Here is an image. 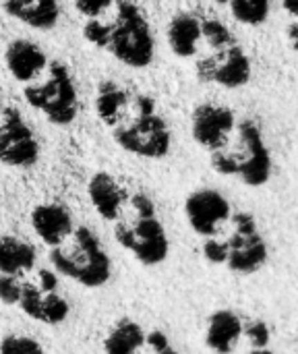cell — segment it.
Here are the masks:
<instances>
[{"mask_svg": "<svg viewBox=\"0 0 298 354\" xmlns=\"http://www.w3.org/2000/svg\"><path fill=\"white\" fill-rule=\"evenodd\" d=\"M166 39L172 54L205 85L241 89L253 77L249 54L218 17L183 10L170 19Z\"/></svg>", "mask_w": 298, "mask_h": 354, "instance_id": "6da1fadb", "label": "cell"}, {"mask_svg": "<svg viewBox=\"0 0 298 354\" xmlns=\"http://www.w3.org/2000/svg\"><path fill=\"white\" fill-rule=\"evenodd\" d=\"M191 135L209 153L212 168L222 176H239L261 187L272 176V153L261 129L222 104H199L191 114Z\"/></svg>", "mask_w": 298, "mask_h": 354, "instance_id": "7a4b0ae2", "label": "cell"}, {"mask_svg": "<svg viewBox=\"0 0 298 354\" xmlns=\"http://www.w3.org/2000/svg\"><path fill=\"white\" fill-rule=\"evenodd\" d=\"M93 106L100 122L120 149L147 160L168 156L172 133L151 95L104 79L95 87Z\"/></svg>", "mask_w": 298, "mask_h": 354, "instance_id": "3957f363", "label": "cell"}, {"mask_svg": "<svg viewBox=\"0 0 298 354\" xmlns=\"http://www.w3.org/2000/svg\"><path fill=\"white\" fill-rule=\"evenodd\" d=\"M4 66L25 102L56 127L71 124L79 114V93L64 62L29 39H12L4 50Z\"/></svg>", "mask_w": 298, "mask_h": 354, "instance_id": "277c9868", "label": "cell"}, {"mask_svg": "<svg viewBox=\"0 0 298 354\" xmlns=\"http://www.w3.org/2000/svg\"><path fill=\"white\" fill-rule=\"evenodd\" d=\"M81 35L95 50L129 68H147L156 39L143 8L135 0H73Z\"/></svg>", "mask_w": 298, "mask_h": 354, "instance_id": "5b68a950", "label": "cell"}, {"mask_svg": "<svg viewBox=\"0 0 298 354\" xmlns=\"http://www.w3.org/2000/svg\"><path fill=\"white\" fill-rule=\"evenodd\" d=\"M50 261L54 270L85 288H100L110 280L112 263L102 249L97 236L81 226L73 232V243L68 247L50 249Z\"/></svg>", "mask_w": 298, "mask_h": 354, "instance_id": "8992f818", "label": "cell"}, {"mask_svg": "<svg viewBox=\"0 0 298 354\" xmlns=\"http://www.w3.org/2000/svg\"><path fill=\"white\" fill-rule=\"evenodd\" d=\"M131 205L135 212L133 222H116L114 236L120 247L133 253L137 261L143 266H158L168 257L170 243L164 226L156 218L153 201L145 193H137L131 197Z\"/></svg>", "mask_w": 298, "mask_h": 354, "instance_id": "52a82bcc", "label": "cell"}, {"mask_svg": "<svg viewBox=\"0 0 298 354\" xmlns=\"http://www.w3.org/2000/svg\"><path fill=\"white\" fill-rule=\"evenodd\" d=\"M39 160V143L21 112L0 93V164L31 168Z\"/></svg>", "mask_w": 298, "mask_h": 354, "instance_id": "ba28073f", "label": "cell"}, {"mask_svg": "<svg viewBox=\"0 0 298 354\" xmlns=\"http://www.w3.org/2000/svg\"><path fill=\"white\" fill-rule=\"evenodd\" d=\"M236 232L226 243L228 245V268L239 274H253L268 261V247L261 239L255 218L251 214L234 216Z\"/></svg>", "mask_w": 298, "mask_h": 354, "instance_id": "9c48e42d", "label": "cell"}, {"mask_svg": "<svg viewBox=\"0 0 298 354\" xmlns=\"http://www.w3.org/2000/svg\"><path fill=\"white\" fill-rule=\"evenodd\" d=\"M185 214L191 228L201 236H214L230 218V203L224 195L212 189H199L187 197Z\"/></svg>", "mask_w": 298, "mask_h": 354, "instance_id": "30bf717a", "label": "cell"}, {"mask_svg": "<svg viewBox=\"0 0 298 354\" xmlns=\"http://www.w3.org/2000/svg\"><path fill=\"white\" fill-rule=\"evenodd\" d=\"M31 226L35 234L50 247H60L73 232V216L64 205L41 203L31 212Z\"/></svg>", "mask_w": 298, "mask_h": 354, "instance_id": "8fae6325", "label": "cell"}, {"mask_svg": "<svg viewBox=\"0 0 298 354\" xmlns=\"http://www.w3.org/2000/svg\"><path fill=\"white\" fill-rule=\"evenodd\" d=\"M87 195H89V201L100 218H104L108 222H116L118 216L122 214V207L127 201V191L108 172H95L91 176V180L87 185Z\"/></svg>", "mask_w": 298, "mask_h": 354, "instance_id": "7c38bea8", "label": "cell"}, {"mask_svg": "<svg viewBox=\"0 0 298 354\" xmlns=\"http://www.w3.org/2000/svg\"><path fill=\"white\" fill-rule=\"evenodd\" d=\"M0 6L10 19L39 31L56 27L60 17L58 0H0Z\"/></svg>", "mask_w": 298, "mask_h": 354, "instance_id": "4fadbf2b", "label": "cell"}, {"mask_svg": "<svg viewBox=\"0 0 298 354\" xmlns=\"http://www.w3.org/2000/svg\"><path fill=\"white\" fill-rule=\"evenodd\" d=\"M243 336V322L232 311H218L209 319L205 342L218 354H230Z\"/></svg>", "mask_w": 298, "mask_h": 354, "instance_id": "5bb4252c", "label": "cell"}, {"mask_svg": "<svg viewBox=\"0 0 298 354\" xmlns=\"http://www.w3.org/2000/svg\"><path fill=\"white\" fill-rule=\"evenodd\" d=\"M35 266V251L17 236H0V274L21 276Z\"/></svg>", "mask_w": 298, "mask_h": 354, "instance_id": "9a60e30c", "label": "cell"}, {"mask_svg": "<svg viewBox=\"0 0 298 354\" xmlns=\"http://www.w3.org/2000/svg\"><path fill=\"white\" fill-rule=\"evenodd\" d=\"M143 344L145 334L141 326L131 319H120L104 340V351L106 354H137L139 348H143Z\"/></svg>", "mask_w": 298, "mask_h": 354, "instance_id": "2e32d148", "label": "cell"}, {"mask_svg": "<svg viewBox=\"0 0 298 354\" xmlns=\"http://www.w3.org/2000/svg\"><path fill=\"white\" fill-rule=\"evenodd\" d=\"M228 10V15L249 27H259L270 17V0H212Z\"/></svg>", "mask_w": 298, "mask_h": 354, "instance_id": "e0dca14e", "label": "cell"}, {"mask_svg": "<svg viewBox=\"0 0 298 354\" xmlns=\"http://www.w3.org/2000/svg\"><path fill=\"white\" fill-rule=\"evenodd\" d=\"M71 313V307L68 303L58 297L56 292H50L44 297V305H41V324H48V326H58L62 324Z\"/></svg>", "mask_w": 298, "mask_h": 354, "instance_id": "ac0fdd59", "label": "cell"}, {"mask_svg": "<svg viewBox=\"0 0 298 354\" xmlns=\"http://www.w3.org/2000/svg\"><path fill=\"white\" fill-rule=\"evenodd\" d=\"M41 305H44L41 290L33 284H23L21 299H19V307L23 309V313L35 322H41Z\"/></svg>", "mask_w": 298, "mask_h": 354, "instance_id": "d6986e66", "label": "cell"}, {"mask_svg": "<svg viewBox=\"0 0 298 354\" xmlns=\"http://www.w3.org/2000/svg\"><path fill=\"white\" fill-rule=\"evenodd\" d=\"M0 354H44V348L27 336H6L0 342Z\"/></svg>", "mask_w": 298, "mask_h": 354, "instance_id": "ffe728a7", "label": "cell"}, {"mask_svg": "<svg viewBox=\"0 0 298 354\" xmlns=\"http://www.w3.org/2000/svg\"><path fill=\"white\" fill-rule=\"evenodd\" d=\"M286 19V41L290 50L298 54V0H280Z\"/></svg>", "mask_w": 298, "mask_h": 354, "instance_id": "44dd1931", "label": "cell"}, {"mask_svg": "<svg viewBox=\"0 0 298 354\" xmlns=\"http://www.w3.org/2000/svg\"><path fill=\"white\" fill-rule=\"evenodd\" d=\"M21 282L17 280V276H6L0 274V303H4L6 307L19 305L21 299Z\"/></svg>", "mask_w": 298, "mask_h": 354, "instance_id": "7402d4cb", "label": "cell"}, {"mask_svg": "<svg viewBox=\"0 0 298 354\" xmlns=\"http://www.w3.org/2000/svg\"><path fill=\"white\" fill-rule=\"evenodd\" d=\"M243 332L247 334V338H249V342L253 344V348H268V342H270V328H268L263 322L253 319V322H249V324L243 328Z\"/></svg>", "mask_w": 298, "mask_h": 354, "instance_id": "603a6c76", "label": "cell"}, {"mask_svg": "<svg viewBox=\"0 0 298 354\" xmlns=\"http://www.w3.org/2000/svg\"><path fill=\"white\" fill-rule=\"evenodd\" d=\"M203 255L212 263H226V259H228V245L220 243L216 239H209L203 245Z\"/></svg>", "mask_w": 298, "mask_h": 354, "instance_id": "cb8c5ba5", "label": "cell"}, {"mask_svg": "<svg viewBox=\"0 0 298 354\" xmlns=\"http://www.w3.org/2000/svg\"><path fill=\"white\" fill-rule=\"evenodd\" d=\"M56 288H58V278L54 276V272L41 270V272H39V290L46 292V295H50V292H54Z\"/></svg>", "mask_w": 298, "mask_h": 354, "instance_id": "d4e9b609", "label": "cell"}, {"mask_svg": "<svg viewBox=\"0 0 298 354\" xmlns=\"http://www.w3.org/2000/svg\"><path fill=\"white\" fill-rule=\"evenodd\" d=\"M145 342H147L156 353H160V351H164V348L170 346V344H168V338H166L162 332H151L149 336H145Z\"/></svg>", "mask_w": 298, "mask_h": 354, "instance_id": "484cf974", "label": "cell"}, {"mask_svg": "<svg viewBox=\"0 0 298 354\" xmlns=\"http://www.w3.org/2000/svg\"><path fill=\"white\" fill-rule=\"evenodd\" d=\"M251 354H274V353H270L268 348H255Z\"/></svg>", "mask_w": 298, "mask_h": 354, "instance_id": "4316f807", "label": "cell"}, {"mask_svg": "<svg viewBox=\"0 0 298 354\" xmlns=\"http://www.w3.org/2000/svg\"><path fill=\"white\" fill-rule=\"evenodd\" d=\"M156 354H178V353H176L174 348H170V346H168V348H164V351H160V353H156Z\"/></svg>", "mask_w": 298, "mask_h": 354, "instance_id": "83f0119b", "label": "cell"}]
</instances>
